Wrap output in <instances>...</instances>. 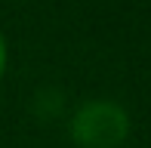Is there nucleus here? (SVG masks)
<instances>
[{"instance_id": "f03ea898", "label": "nucleus", "mask_w": 151, "mask_h": 148, "mask_svg": "<svg viewBox=\"0 0 151 148\" xmlns=\"http://www.w3.org/2000/svg\"><path fill=\"white\" fill-rule=\"evenodd\" d=\"M3 68H6V40L0 34V77H3Z\"/></svg>"}, {"instance_id": "f257e3e1", "label": "nucleus", "mask_w": 151, "mask_h": 148, "mask_svg": "<svg viewBox=\"0 0 151 148\" xmlns=\"http://www.w3.org/2000/svg\"><path fill=\"white\" fill-rule=\"evenodd\" d=\"M71 136L80 148H120L129 136V114L111 99H93L77 108Z\"/></svg>"}]
</instances>
